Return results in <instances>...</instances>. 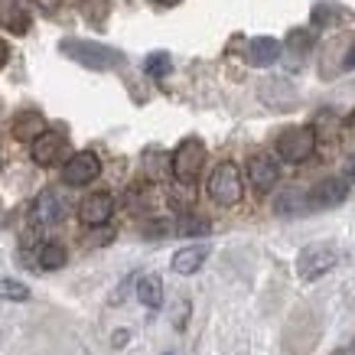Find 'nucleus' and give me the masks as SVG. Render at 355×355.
<instances>
[{"mask_svg":"<svg viewBox=\"0 0 355 355\" xmlns=\"http://www.w3.org/2000/svg\"><path fill=\"white\" fill-rule=\"evenodd\" d=\"M69 59H76L78 65L85 69H95V72H108V69H118L124 62V55L118 49H111L105 43H92V40H62L59 46Z\"/></svg>","mask_w":355,"mask_h":355,"instance_id":"nucleus-1","label":"nucleus"},{"mask_svg":"<svg viewBox=\"0 0 355 355\" xmlns=\"http://www.w3.org/2000/svg\"><path fill=\"white\" fill-rule=\"evenodd\" d=\"M202 166H205V144L199 137H186L170 157L173 180H176L180 186H196L199 183Z\"/></svg>","mask_w":355,"mask_h":355,"instance_id":"nucleus-2","label":"nucleus"},{"mask_svg":"<svg viewBox=\"0 0 355 355\" xmlns=\"http://www.w3.org/2000/svg\"><path fill=\"white\" fill-rule=\"evenodd\" d=\"M209 196L212 202L222 205V209H232V205L241 202L245 196V183H241V173H238L235 163H218L212 176H209Z\"/></svg>","mask_w":355,"mask_h":355,"instance_id":"nucleus-3","label":"nucleus"},{"mask_svg":"<svg viewBox=\"0 0 355 355\" xmlns=\"http://www.w3.org/2000/svg\"><path fill=\"white\" fill-rule=\"evenodd\" d=\"M339 264V251L326 241H316V245H306L297 254V277L300 280H320L323 274Z\"/></svg>","mask_w":355,"mask_h":355,"instance_id":"nucleus-4","label":"nucleus"},{"mask_svg":"<svg viewBox=\"0 0 355 355\" xmlns=\"http://www.w3.org/2000/svg\"><path fill=\"white\" fill-rule=\"evenodd\" d=\"M316 150V130L313 128H287L277 137V157L287 163H306Z\"/></svg>","mask_w":355,"mask_h":355,"instance_id":"nucleus-5","label":"nucleus"},{"mask_svg":"<svg viewBox=\"0 0 355 355\" xmlns=\"http://www.w3.org/2000/svg\"><path fill=\"white\" fill-rule=\"evenodd\" d=\"M345 199H349V183H345L343 176H326V180H320L306 193V205L310 209H336Z\"/></svg>","mask_w":355,"mask_h":355,"instance_id":"nucleus-6","label":"nucleus"},{"mask_svg":"<svg viewBox=\"0 0 355 355\" xmlns=\"http://www.w3.org/2000/svg\"><path fill=\"white\" fill-rule=\"evenodd\" d=\"M98 173H101V160H98L92 150H82L76 157H69L62 166V180L69 186H88L92 180H98Z\"/></svg>","mask_w":355,"mask_h":355,"instance_id":"nucleus-7","label":"nucleus"},{"mask_svg":"<svg viewBox=\"0 0 355 355\" xmlns=\"http://www.w3.org/2000/svg\"><path fill=\"white\" fill-rule=\"evenodd\" d=\"M111 216H114V196L111 193H92L78 205V218H82V225H88V228L108 225Z\"/></svg>","mask_w":355,"mask_h":355,"instance_id":"nucleus-8","label":"nucleus"},{"mask_svg":"<svg viewBox=\"0 0 355 355\" xmlns=\"http://www.w3.org/2000/svg\"><path fill=\"white\" fill-rule=\"evenodd\" d=\"M65 144H69L65 134H59V130H43V134L30 144V153H33V160L40 163V166H53L55 160H62Z\"/></svg>","mask_w":355,"mask_h":355,"instance_id":"nucleus-9","label":"nucleus"},{"mask_svg":"<svg viewBox=\"0 0 355 355\" xmlns=\"http://www.w3.org/2000/svg\"><path fill=\"white\" fill-rule=\"evenodd\" d=\"M65 218V199L55 189H43L33 202V222L36 225H59Z\"/></svg>","mask_w":355,"mask_h":355,"instance_id":"nucleus-10","label":"nucleus"},{"mask_svg":"<svg viewBox=\"0 0 355 355\" xmlns=\"http://www.w3.org/2000/svg\"><path fill=\"white\" fill-rule=\"evenodd\" d=\"M248 180H251V186L254 189H261V193H268V189H274L280 180V166L274 157H268V153H258V157H251L248 160Z\"/></svg>","mask_w":355,"mask_h":355,"instance_id":"nucleus-11","label":"nucleus"},{"mask_svg":"<svg viewBox=\"0 0 355 355\" xmlns=\"http://www.w3.org/2000/svg\"><path fill=\"white\" fill-rule=\"evenodd\" d=\"M280 53H284V43H277L274 36H254V40H248L245 59L254 69H268V65L280 62Z\"/></svg>","mask_w":355,"mask_h":355,"instance_id":"nucleus-12","label":"nucleus"},{"mask_svg":"<svg viewBox=\"0 0 355 355\" xmlns=\"http://www.w3.org/2000/svg\"><path fill=\"white\" fill-rule=\"evenodd\" d=\"M205 258H209V245H186L173 254V270L189 277V274H196V270L202 268Z\"/></svg>","mask_w":355,"mask_h":355,"instance_id":"nucleus-13","label":"nucleus"},{"mask_svg":"<svg viewBox=\"0 0 355 355\" xmlns=\"http://www.w3.org/2000/svg\"><path fill=\"white\" fill-rule=\"evenodd\" d=\"M10 130H13V137H17V140L33 144V140L46 130V121H43V114H40V111H20V114L13 118V128Z\"/></svg>","mask_w":355,"mask_h":355,"instance_id":"nucleus-14","label":"nucleus"},{"mask_svg":"<svg viewBox=\"0 0 355 355\" xmlns=\"http://www.w3.org/2000/svg\"><path fill=\"white\" fill-rule=\"evenodd\" d=\"M137 300L147 306V310H160L163 306V280L157 274H144L137 280Z\"/></svg>","mask_w":355,"mask_h":355,"instance_id":"nucleus-15","label":"nucleus"},{"mask_svg":"<svg viewBox=\"0 0 355 355\" xmlns=\"http://www.w3.org/2000/svg\"><path fill=\"white\" fill-rule=\"evenodd\" d=\"M274 212H277V216H303V212H310V205H306V196L303 193L284 189V193L274 199Z\"/></svg>","mask_w":355,"mask_h":355,"instance_id":"nucleus-16","label":"nucleus"},{"mask_svg":"<svg viewBox=\"0 0 355 355\" xmlns=\"http://www.w3.org/2000/svg\"><path fill=\"white\" fill-rule=\"evenodd\" d=\"M345 17H349V13H345L339 3H316V7H313V13H310L313 26H326V30H329V26H336L339 20H345Z\"/></svg>","mask_w":355,"mask_h":355,"instance_id":"nucleus-17","label":"nucleus"},{"mask_svg":"<svg viewBox=\"0 0 355 355\" xmlns=\"http://www.w3.org/2000/svg\"><path fill=\"white\" fill-rule=\"evenodd\" d=\"M65 261H69V254H65V248L59 241H46L40 248V268L43 270H59L65 268Z\"/></svg>","mask_w":355,"mask_h":355,"instance_id":"nucleus-18","label":"nucleus"},{"mask_svg":"<svg viewBox=\"0 0 355 355\" xmlns=\"http://www.w3.org/2000/svg\"><path fill=\"white\" fill-rule=\"evenodd\" d=\"M0 300H13V303H23L30 300V287L23 280H13V277H0Z\"/></svg>","mask_w":355,"mask_h":355,"instance_id":"nucleus-19","label":"nucleus"},{"mask_svg":"<svg viewBox=\"0 0 355 355\" xmlns=\"http://www.w3.org/2000/svg\"><path fill=\"white\" fill-rule=\"evenodd\" d=\"M313 43H316V36H313V30H293L291 36H287V49H291L293 55H306L313 49Z\"/></svg>","mask_w":355,"mask_h":355,"instance_id":"nucleus-20","label":"nucleus"},{"mask_svg":"<svg viewBox=\"0 0 355 355\" xmlns=\"http://www.w3.org/2000/svg\"><path fill=\"white\" fill-rule=\"evenodd\" d=\"M180 235L183 238H202V235H209V232H212V225H209V222H205V218H199V216H183L180 218Z\"/></svg>","mask_w":355,"mask_h":355,"instance_id":"nucleus-21","label":"nucleus"},{"mask_svg":"<svg viewBox=\"0 0 355 355\" xmlns=\"http://www.w3.org/2000/svg\"><path fill=\"white\" fill-rule=\"evenodd\" d=\"M170 69H173L170 53H150V55H147V62H144V72H147V76H153V78L170 76Z\"/></svg>","mask_w":355,"mask_h":355,"instance_id":"nucleus-22","label":"nucleus"},{"mask_svg":"<svg viewBox=\"0 0 355 355\" xmlns=\"http://www.w3.org/2000/svg\"><path fill=\"white\" fill-rule=\"evenodd\" d=\"M349 69H355V40H349V43H345V59H343V72H349Z\"/></svg>","mask_w":355,"mask_h":355,"instance_id":"nucleus-23","label":"nucleus"},{"mask_svg":"<svg viewBox=\"0 0 355 355\" xmlns=\"http://www.w3.org/2000/svg\"><path fill=\"white\" fill-rule=\"evenodd\" d=\"M345 183H355V153H349L345 160Z\"/></svg>","mask_w":355,"mask_h":355,"instance_id":"nucleus-24","label":"nucleus"},{"mask_svg":"<svg viewBox=\"0 0 355 355\" xmlns=\"http://www.w3.org/2000/svg\"><path fill=\"white\" fill-rule=\"evenodd\" d=\"M7 59H10V49H7V43H3V40H0V69H3V65H7Z\"/></svg>","mask_w":355,"mask_h":355,"instance_id":"nucleus-25","label":"nucleus"},{"mask_svg":"<svg viewBox=\"0 0 355 355\" xmlns=\"http://www.w3.org/2000/svg\"><path fill=\"white\" fill-rule=\"evenodd\" d=\"M36 3H40V7H43V10H55V7H59V3H62V0H36Z\"/></svg>","mask_w":355,"mask_h":355,"instance_id":"nucleus-26","label":"nucleus"},{"mask_svg":"<svg viewBox=\"0 0 355 355\" xmlns=\"http://www.w3.org/2000/svg\"><path fill=\"white\" fill-rule=\"evenodd\" d=\"M128 343V333H114V345H124Z\"/></svg>","mask_w":355,"mask_h":355,"instance_id":"nucleus-27","label":"nucleus"},{"mask_svg":"<svg viewBox=\"0 0 355 355\" xmlns=\"http://www.w3.org/2000/svg\"><path fill=\"white\" fill-rule=\"evenodd\" d=\"M343 355H355V339H352V343H349V345H345V349H343Z\"/></svg>","mask_w":355,"mask_h":355,"instance_id":"nucleus-28","label":"nucleus"},{"mask_svg":"<svg viewBox=\"0 0 355 355\" xmlns=\"http://www.w3.org/2000/svg\"><path fill=\"white\" fill-rule=\"evenodd\" d=\"M157 3H166V7H173V3H180V0H157Z\"/></svg>","mask_w":355,"mask_h":355,"instance_id":"nucleus-29","label":"nucleus"},{"mask_svg":"<svg viewBox=\"0 0 355 355\" xmlns=\"http://www.w3.org/2000/svg\"><path fill=\"white\" fill-rule=\"evenodd\" d=\"M349 124H355V111H352V118H349Z\"/></svg>","mask_w":355,"mask_h":355,"instance_id":"nucleus-30","label":"nucleus"}]
</instances>
